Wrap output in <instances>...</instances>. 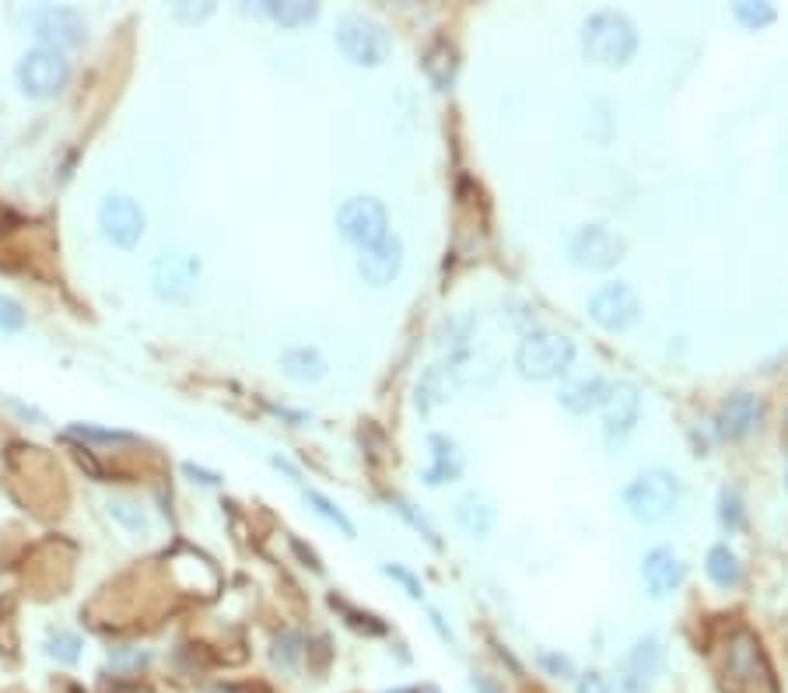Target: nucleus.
Masks as SVG:
<instances>
[{
    "label": "nucleus",
    "instance_id": "nucleus-1",
    "mask_svg": "<svg viewBox=\"0 0 788 693\" xmlns=\"http://www.w3.org/2000/svg\"><path fill=\"white\" fill-rule=\"evenodd\" d=\"M582 53L599 67H628L638 53V25L617 8L593 11L582 22Z\"/></svg>",
    "mask_w": 788,
    "mask_h": 693
},
{
    "label": "nucleus",
    "instance_id": "nucleus-45",
    "mask_svg": "<svg viewBox=\"0 0 788 693\" xmlns=\"http://www.w3.org/2000/svg\"><path fill=\"white\" fill-rule=\"evenodd\" d=\"M291 547L298 550V557H301V561H306L312 571H323V564H320V557H315L312 550H306V543H298V539H291Z\"/></svg>",
    "mask_w": 788,
    "mask_h": 693
},
{
    "label": "nucleus",
    "instance_id": "nucleus-2",
    "mask_svg": "<svg viewBox=\"0 0 788 693\" xmlns=\"http://www.w3.org/2000/svg\"><path fill=\"white\" fill-rule=\"evenodd\" d=\"M575 354H578L575 340H568L564 333L533 330L515 347V368H518V375L529 382H554L572 371Z\"/></svg>",
    "mask_w": 788,
    "mask_h": 693
},
{
    "label": "nucleus",
    "instance_id": "nucleus-6",
    "mask_svg": "<svg viewBox=\"0 0 788 693\" xmlns=\"http://www.w3.org/2000/svg\"><path fill=\"white\" fill-rule=\"evenodd\" d=\"M67 77H71V63L60 53V49L49 46H36L19 60L14 67V81H19V92L28 98H53L63 92Z\"/></svg>",
    "mask_w": 788,
    "mask_h": 693
},
{
    "label": "nucleus",
    "instance_id": "nucleus-5",
    "mask_svg": "<svg viewBox=\"0 0 788 693\" xmlns=\"http://www.w3.org/2000/svg\"><path fill=\"white\" fill-rule=\"evenodd\" d=\"M200 280V256L182 246H169L162 249L155 263H151V287L162 301H172V306H187L193 298V287Z\"/></svg>",
    "mask_w": 788,
    "mask_h": 693
},
{
    "label": "nucleus",
    "instance_id": "nucleus-43",
    "mask_svg": "<svg viewBox=\"0 0 788 693\" xmlns=\"http://www.w3.org/2000/svg\"><path fill=\"white\" fill-rule=\"evenodd\" d=\"M428 617H431V628L439 631V637L445 641V645H456V634L449 631V623L442 620V613H439V610H428Z\"/></svg>",
    "mask_w": 788,
    "mask_h": 693
},
{
    "label": "nucleus",
    "instance_id": "nucleus-9",
    "mask_svg": "<svg viewBox=\"0 0 788 693\" xmlns=\"http://www.w3.org/2000/svg\"><path fill=\"white\" fill-rule=\"evenodd\" d=\"M568 260L578 270H593V274H607L620 260H624V239L607 225H582L568 239Z\"/></svg>",
    "mask_w": 788,
    "mask_h": 693
},
{
    "label": "nucleus",
    "instance_id": "nucleus-10",
    "mask_svg": "<svg viewBox=\"0 0 788 693\" xmlns=\"http://www.w3.org/2000/svg\"><path fill=\"white\" fill-rule=\"evenodd\" d=\"M98 228H103V239L112 242L116 249H133L144 239L147 217L133 196L112 193L98 204Z\"/></svg>",
    "mask_w": 788,
    "mask_h": 693
},
{
    "label": "nucleus",
    "instance_id": "nucleus-22",
    "mask_svg": "<svg viewBox=\"0 0 788 693\" xmlns=\"http://www.w3.org/2000/svg\"><path fill=\"white\" fill-rule=\"evenodd\" d=\"M280 368H284V375L295 379V382H320V379H326V371H330L323 350H315V347L284 350L280 354Z\"/></svg>",
    "mask_w": 788,
    "mask_h": 693
},
{
    "label": "nucleus",
    "instance_id": "nucleus-12",
    "mask_svg": "<svg viewBox=\"0 0 788 693\" xmlns=\"http://www.w3.org/2000/svg\"><path fill=\"white\" fill-rule=\"evenodd\" d=\"M32 36L39 39V46H49V49H71V46H81L88 36V25H85V14L74 11V8H39L32 14Z\"/></svg>",
    "mask_w": 788,
    "mask_h": 693
},
{
    "label": "nucleus",
    "instance_id": "nucleus-7",
    "mask_svg": "<svg viewBox=\"0 0 788 693\" xmlns=\"http://www.w3.org/2000/svg\"><path fill=\"white\" fill-rule=\"evenodd\" d=\"M337 231L344 242L368 249L390 235V211L375 196H350L337 207Z\"/></svg>",
    "mask_w": 788,
    "mask_h": 693
},
{
    "label": "nucleus",
    "instance_id": "nucleus-33",
    "mask_svg": "<svg viewBox=\"0 0 788 693\" xmlns=\"http://www.w3.org/2000/svg\"><path fill=\"white\" fill-rule=\"evenodd\" d=\"M109 515L120 522V526H127L130 533H147V518H144V512L138 509V504H130V501H120V498H112L109 501Z\"/></svg>",
    "mask_w": 788,
    "mask_h": 693
},
{
    "label": "nucleus",
    "instance_id": "nucleus-16",
    "mask_svg": "<svg viewBox=\"0 0 788 693\" xmlns=\"http://www.w3.org/2000/svg\"><path fill=\"white\" fill-rule=\"evenodd\" d=\"M729 676H736L740 683L747 686H767L775 693V676H771V666L761 652V641L753 637L750 631H740L732 637V648H729Z\"/></svg>",
    "mask_w": 788,
    "mask_h": 693
},
{
    "label": "nucleus",
    "instance_id": "nucleus-37",
    "mask_svg": "<svg viewBox=\"0 0 788 693\" xmlns=\"http://www.w3.org/2000/svg\"><path fill=\"white\" fill-rule=\"evenodd\" d=\"M25 330V309L14 298L0 295V333H19Z\"/></svg>",
    "mask_w": 788,
    "mask_h": 693
},
{
    "label": "nucleus",
    "instance_id": "nucleus-20",
    "mask_svg": "<svg viewBox=\"0 0 788 693\" xmlns=\"http://www.w3.org/2000/svg\"><path fill=\"white\" fill-rule=\"evenodd\" d=\"M456 365H434L428 368L421 382H417L414 389V407L421 410V414H431L439 403H449L452 396H456Z\"/></svg>",
    "mask_w": 788,
    "mask_h": 693
},
{
    "label": "nucleus",
    "instance_id": "nucleus-19",
    "mask_svg": "<svg viewBox=\"0 0 788 693\" xmlns=\"http://www.w3.org/2000/svg\"><path fill=\"white\" fill-rule=\"evenodd\" d=\"M498 522V504L488 490H466V494L456 501V526L474 536V539H488L494 533Z\"/></svg>",
    "mask_w": 788,
    "mask_h": 693
},
{
    "label": "nucleus",
    "instance_id": "nucleus-31",
    "mask_svg": "<svg viewBox=\"0 0 788 693\" xmlns=\"http://www.w3.org/2000/svg\"><path fill=\"white\" fill-rule=\"evenodd\" d=\"M81 637L77 634H71V631H53L49 634V641H46V652L57 658V662H63V666H74L77 658H81Z\"/></svg>",
    "mask_w": 788,
    "mask_h": 693
},
{
    "label": "nucleus",
    "instance_id": "nucleus-3",
    "mask_svg": "<svg viewBox=\"0 0 788 693\" xmlns=\"http://www.w3.org/2000/svg\"><path fill=\"white\" fill-rule=\"evenodd\" d=\"M620 501H624V509L634 522L659 526V522H666L677 512L680 480H677V473H669V469H645L624 487Z\"/></svg>",
    "mask_w": 788,
    "mask_h": 693
},
{
    "label": "nucleus",
    "instance_id": "nucleus-29",
    "mask_svg": "<svg viewBox=\"0 0 788 693\" xmlns=\"http://www.w3.org/2000/svg\"><path fill=\"white\" fill-rule=\"evenodd\" d=\"M306 504H312V512L320 515V518H326L330 526H337L347 539H355L358 536V529H355V522H350L337 504H333L326 494H320V490H306Z\"/></svg>",
    "mask_w": 788,
    "mask_h": 693
},
{
    "label": "nucleus",
    "instance_id": "nucleus-4",
    "mask_svg": "<svg viewBox=\"0 0 788 693\" xmlns=\"http://www.w3.org/2000/svg\"><path fill=\"white\" fill-rule=\"evenodd\" d=\"M333 39H337V49L344 53V60H350L355 67H382L393 53V36L382 22H375L372 14L350 11L337 19V28H333Z\"/></svg>",
    "mask_w": 788,
    "mask_h": 693
},
{
    "label": "nucleus",
    "instance_id": "nucleus-32",
    "mask_svg": "<svg viewBox=\"0 0 788 693\" xmlns=\"http://www.w3.org/2000/svg\"><path fill=\"white\" fill-rule=\"evenodd\" d=\"M536 662H540V669H544L547 676H554V680H575V676H578L572 658L554 652V648H540V652H536Z\"/></svg>",
    "mask_w": 788,
    "mask_h": 693
},
{
    "label": "nucleus",
    "instance_id": "nucleus-24",
    "mask_svg": "<svg viewBox=\"0 0 788 693\" xmlns=\"http://www.w3.org/2000/svg\"><path fill=\"white\" fill-rule=\"evenodd\" d=\"M704 571H708V578L718 585V588H736L743 582V564L740 557L729 550V543H715L704 557Z\"/></svg>",
    "mask_w": 788,
    "mask_h": 693
},
{
    "label": "nucleus",
    "instance_id": "nucleus-25",
    "mask_svg": "<svg viewBox=\"0 0 788 693\" xmlns=\"http://www.w3.org/2000/svg\"><path fill=\"white\" fill-rule=\"evenodd\" d=\"M260 11L284 28H301L320 19V4H309V0H266Z\"/></svg>",
    "mask_w": 788,
    "mask_h": 693
},
{
    "label": "nucleus",
    "instance_id": "nucleus-13",
    "mask_svg": "<svg viewBox=\"0 0 788 693\" xmlns=\"http://www.w3.org/2000/svg\"><path fill=\"white\" fill-rule=\"evenodd\" d=\"M602 434L607 442H624L642 417V396L631 382H613L602 399Z\"/></svg>",
    "mask_w": 788,
    "mask_h": 693
},
{
    "label": "nucleus",
    "instance_id": "nucleus-38",
    "mask_svg": "<svg viewBox=\"0 0 788 693\" xmlns=\"http://www.w3.org/2000/svg\"><path fill=\"white\" fill-rule=\"evenodd\" d=\"M330 602H333V606H341V610H344V617H347V623H350V628H358V631H365V634H385V623H379V617L350 610V606H347V602H341L337 596H333Z\"/></svg>",
    "mask_w": 788,
    "mask_h": 693
},
{
    "label": "nucleus",
    "instance_id": "nucleus-40",
    "mask_svg": "<svg viewBox=\"0 0 788 693\" xmlns=\"http://www.w3.org/2000/svg\"><path fill=\"white\" fill-rule=\"evenodd\" d=\"M172 14L179 22H187V25H196V22H204L214 14V4H176Z\"/></svg>",
    "mask_w": 788,
    "mask_h": 693
},
{
    "label": "nucleus",
    "instance_id": "nucleus-42",
    "mask_svg": "<svg viewBox=\"0 0 788 693\" xmlns=\"http://www.w3.org/2000/svg\"><path fill=\"white\" fill-rule=\"evenodd\" d=\"M144 662H147L144 652H123V648L112 652V666H116V669H141Z\"/></svg>",
    "mask_w": 788,
    "mask_h": 693
},
{
    "label": "nucleus",
    "instance_id": "nucleus-34",
    "mask_svg": "<svg viewBox=\"0 0 788 693\" xmlns=\"http://www.w3.org/2000/svg\"><path fill=\"white\" fill-rule=\"evenodd\" d=\"M298 658H301V637L295 631H284L277 641H274V662L280 669H295L298 666Z\"/></svg>",
    "mask_w": 788,
    "mask_h": 693
},
{
    "label": "nucleus",
    "instance_id": "nucleus-18",
    "mask_svg": "<svg viewBox=\"0 0 788 693\" xmlns=\"http://www.w3.org/2000/svg\"><path fill=\"white\" fill-rule=\"evenodd\" d=\"M428 455H431V463L425 469L428 487H442V483H452V480L463 477L466 455H463L459 442L452 434H442V431L428 434Z\"/></svg>",
    "mask_w": 788,
    "mask_h": 693
},
{
    "label": "nucleus",
    "instance_id": "nucleus-41",
    "mask_svg": "<svg viewBox=\"0 0 788 693\" xmlns=\"http://www.w3.org/2000/svg\"><path fill=\"white\" fill-rule=\"evenodd\" d=\"M182 473H187L193 483H204V487H217V483H222V473H211V469L196 466V463H187V466H182Z\"/></svg>",
    "mask_w": 788,
    "mask_h": 693
},
{
    "label": "nucleus",
    "instance_id": "nucleus-47",
    "mask_svg": "<svg viewBox=\"0 0 788 693\" xmlns=\"http://www.w3.org/2000/svg\"><path fill=\"white\" fill-rule=\"evenodd\" d=\"M207 693H246L242 686H231V683H225V686H214V690H207Z\"/></svg>",
    "mask_w": 788,
    "mask_h": 693
},
{
    "label": "nucleus",
    "instance_id": "nucleus-23",
    "mask_svg": "<svg viewBox=\"0 0 788 693\" xmlns=\"http://www.w3.org/2000/svg\"><path fill=\"white\" fill-rule=\"evenodd\" d=\"M456 71H459V60H456V46L449 39H439L425 57V74L431 77V84L439 92H449L452 84H456Z\"/></svg>",
    "mask_w": 788,
    "mask_h": 693
},
{
    "label": "nucleus",
    "instance_id": "nucleus-15",
    "mask_svg": "<svg viewBox=\"0 0 788 693\" xmlns=\"http://www.w3.org/2000/svg\"><path fill=\"white\" fill-rule=\"evenodd\" d=\"M686 578V564H683V557L673 550V547H652L645 553V561H642V582L648 588V596L652 599H666V596H673V592L683 585Z\"/></svg>",
    "mask_w": 788,
    "mask_h": 693
},
{
    "label": "nucleus",
    "instance_id": "nucleus-28",
    "mask_svg": "<svg viewBox=\"0 0 788 693\" xmlns=\"http://www.w3.org/2000/svg\"><path fill=\"white\" fill-rule=\"evenodd\" d=\"M390 509H393V512H396L399 518H404V522H407V526H410V529H414L417 536H421V539H428V543H431L434 550L442 547V536H439V529H434L431 522H428V518H425L421 512H417L410 501H404V498H390Z\"/></svg>",
    "mask_w": 788,
    "mask_h": 693
},
{
    "label": "nucleus",
    "instance_id": "nucleus-44",
    "mask_svg": "<svg viewBox=\"0 0 788 693\" xmlns=\"http://www.w3.org/2000/svg\"><path fill=\"white\" fill-rule=\"evenodd\" d=\"M469 686H474V693H501V690L494 686L491 676H480V672L469 676Z\"/></svg>",
    "mask_w": 788,
    "mask_h": 693
},
{
    "label": "nucleus",
    "instance_id": "nucleus-17",
    "mask_svg": "<svg viewBox=\"0 0 788 693\" xmlns=\"http://www.w3.org/2000/svg\"><path fill=\"white\" fill-rule=\"evenodd\" d=\"M715 425H718V434H723L726 442H740V438L753 434L764 425V399L753 396V393L729 396L723 407H718Z\"/></svg>",
    "mask_w": 788,
    "mask_h": 693
},
{
    "label": "nucleus",
    "instance_id": "nucleus-39",
    "mask_svg": "<svg viewBox=\"0 0 788 693\" xmlns=\"http://www.w3.org/2000/svg\"><path fill=\"white\" fill-rule=\"evenodd\" d=\"M575 693H610V683H607V676L589 669V672H582L575 676Z\"/></svg>",
    "mask_w": 788,
    "mask_h": 693
},
{
    "label": "nucleus",
    "instance_id": "nucleus-8",
    "mask_svg": "<svg viewBox=\"0 0 788 693\" xmlns=\"http://www.w3.org/2000/svg\"><path fill=\"white\" fill-rule=\"evenodd\" d=\"M589 319L607 333H624L642 319V298L628 280H607L589 295Z\"/></svg>",
    "mask_w": 788,
    "mask_h": 693
},
{
    "label": "nucleus",
    "instance_id": "nucleus-46",
    "mask_svg": "<svg viewBox=\"0 0 788 693\" xmlns=\"http://www.w3.org/2000/svg\"><path fill=\"white\" fill-rule=\"evenodd\" d=\"M271 463L277 466V469H284V473H288V477L295 480V483H301V473L288 463V459H280V455H271Z\"/></svg>",
    "mask_w": 788,
    "mask_h": 693
},
{
    "label": "nucleus",
    "instance_id": "nucleus-21",
    "mask_svg": "<svg viewBox=\"0 0 788 693\" xmlns=\"http://www.w3.org/2000/svg\"><path fill=\"white\" fill-rule=\"evenodd\" d=\"M607 389H610V382L599 379V375L578 379V382L561 389L558 403H561L568 414H589V410H599V407H602V399H607Z\"/></svg>",
    "mask_w": 788,
    "mask_h": 693
},
{
    "label": "nucleus",
    "instance_id": "nucleus-26",
    "mask_svg": "<svg viewBox=\"0 0 788 693\" xmlns=\"http://www.w3.org/2000/svg\"><path fill=\"white\" fill-rule=\"evenodd\" d=\"M474 333H477V319L474 315H452V319H445L442 330H439V347H449L452 361H456L459 354L469 347V340H474Z\"/></svg>",
    "mask_w": 788,
    "mask_h": 693
},
{
    "label": "nucleus",
    "instance_id": "nucleus-11",
    "mask_svg": "<svg viewBox=\"0 0 788 693\" xmlns=\"http://www.w3.org/2000/svg\"><path fill=\"white\" fill-rule=\"evenodd\" d=\"M666 666V648L659 634H645L631 645V652L624 655V666H620L617 686L624 693H645L652 683L659 680V672Z\"/></svg>",
    "mask_w": 788,
    "mask_h": 693
},
{
    "label": "nucleus",
    "instance_id": "nucleus-36",
    "mask_svg": "<svg viewBox=\"0 0 788 693\" xmlns=\"http://www.w3.org/2000/svg\"><path fill=\"white\" fill-rule=\"evenodd\" d=\"M71 438H81V442H133V434L127 431H109V428H92V425H71L67 431Z\"/></svg>",
    "mask_w": 788,
    "mask_h": 693
},
{
    "label": "nucleus",
    "instance_id": "nucleus-27",
    "mask_svg": "<svg viewBox=\"0 0 788 693\" xmlns=\"http://www.w3.org/2000/svg\"><path fill=\"white\" fill-rule=\"evenodd\" d=\"M732 19L750 32H761L764 25L778 19V11L767 0H740V4H732Z\"/></svg>",
    "mask_w": 788,
    "mask_h": 693
},
{
    "label": "nucleus",
    "instance_id": "nucleus-35",
    "mask_svg": "<svg viewBox=\"0 0 788 693\" xmlns=\"http://www.w3.org/2000/svg\"><path fill=\"white\" fill-rule=\"evenodd\" d=\"M382 574H385V578H393V582L404 585V592H407L410 599H417V602L425 599V585H421V578H417L414 571H407L404 564H382Z\"/></svg>",
    "mask_w": 788,
    "mask_h": 693
},
{
    "label": "nucleus",
    "instance_id": "nucleus-30",
    "mask_svg": "<svg viewBox=\"0 0 788 693\" xmlns=\"http://www.w3.org/2000/svg\"><path fill=\"white\" fill-rule=\"evenodd\" d=\"M718 522H723L726 533L743 529L747 512H743V498H740V490H736V487H723V490H718Z\"/></svg>",
    "mask_w": 788,
    "mask_h": 693
},
{
    "label": "nucleus",
    "instance_id": "nucleus-14",
    "mask_svg": "<svg viewBox=\"0 0 788 693\" xmlns=\"http://www.w3.org/2000/svg\"><path fill=\"white\" fill-rule=\"evenodd\" d=\"M404 270V242L399 235H385L382 242L358 249V274L368 287H390Z\"/></svg>",
    "mask_w": 788,
    "mask_h": 693
}]
</instances>
